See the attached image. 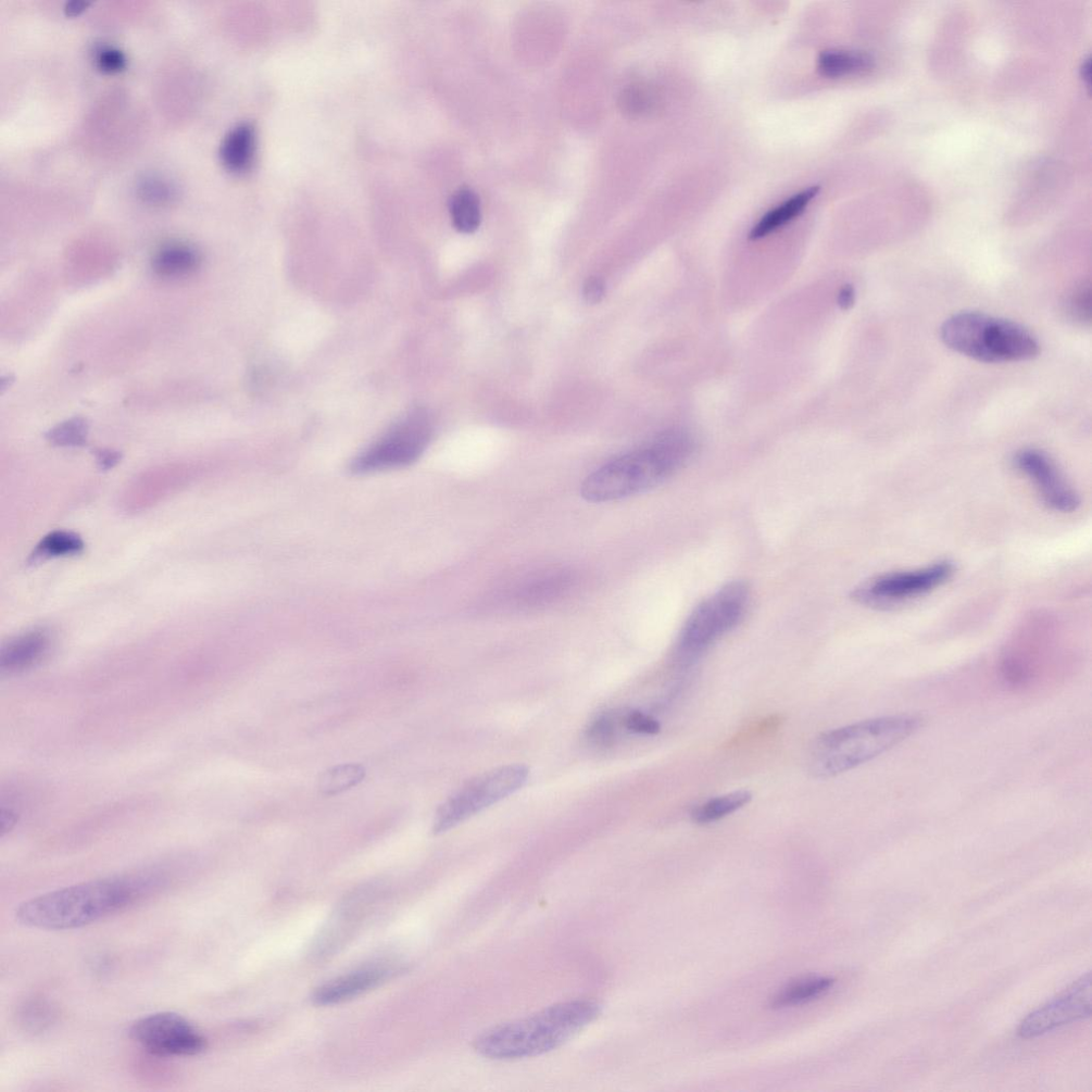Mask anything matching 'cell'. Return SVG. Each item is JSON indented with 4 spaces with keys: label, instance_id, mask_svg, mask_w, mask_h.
<instances>
[{
    "label": "cell",
    "instance_id": "obj_1",
    "mask_svg": "<svg viewBox=\"0 0 1092 1092\" xmlns=\"http://www.w3.org/2000/svg\"><path fill=\"white\" fill-rule=\"evenodd\" d=\"M166 885L165 875L155 871L75 885L20 903L16 919L36 930H77L156 894Z\"/></svg>",
    "mask_w": 1092,
    "mask_h": 1092
},
{
    "label": "cell",
    "instance_id": "obj_2",
    "mask_svg": "<svg viewBox=\"0 0 1092 1092\" xmlns=\"http://www.w3.org/2000/svg\"><path fill=\"white\" fill-rule=\"evenodd\" d=\"M695 447L694 437L685 431L663 432L590 474L582 485V496L593 503H608L647 492L679 472Z\"/></svg>",
    "mask_w": 1092,
    "mask_h": 1092
},
{
    "label": "cell",
    "instance_id": "obj_3",
    "mask_svg": "<svg viewBox=\"0 0 1092 1092\" xmlns=\"http://www.w3.org/2000/svg\"><path fill=\"white\" fill-rule=\"evenodd\" d=\"M599 1013L600 1006L594 1001L560 1003L524 1019L489 1029L475 1040L474 1048L491 1060L542 1056L581 1032Z\"/></svg>",
    "mask_w": 1092,
    "mask_h": 1092
},
{
    "label": "cell",
    "instance_id": "obj_4",
    "mask_svg": "<svg viewBox=\"0 0 1092 1092\" xmlns=\"http://www.w3.org/2000/svg\"><path fill=\"white\" fill-rule=\"evenodd\" d=\"M922 724L915 715H895L823 733L812 747L810 771L815 776L831 777L856 769L902 743Z\"/></svg>",
    "mask_w": 1092,
    "mask_h": 1092
},
{
    "label": "cell",
    "instance_id": "obj_5",
    "mask_svg": "<svg viewBox=\"0 0 1092 1092\" xmlns=\"http://www.w3.org/2000/svg\"><path fill=\"white\" fill-rule=\"evenodd\" d=\"M944 343L962 356L984 363L1021 362L1036 358L1040 346L1023 325L978 312H961L945 321Z\"/></svg>",
    "mask_w": 1092,
    "mask_h": 1092
},
{
    "label": "cell",
    "instance_id": "obj_6",
    "mask_svg": "<svg viewBox=\"0 0 1092 1092\" xmlns=\"http://www.w3.org/2000/svg\"><path fill=\"white\" fill-rule=\"evenodd\" d=\"M750 589L745 582H732L703 601L690 614L677 643V657L684 661L699 657L743 620L749 605Z\"/></svg>",
    "mask_w": 1092,
    "mask_h": 1092
},
{
    "label": "cell",
    "instance_id": "obj_7",
    "mask_svg": "<svg viewBox=\"0 0 1092 1092\" xmlns=\"http://www.w3.org/2000/svg\"><path fill=\"white\" fill-rule=\"evenodd\" d=\"M529 768L517 764L475 777L438 808L433 833L441 834L453 830L477 813L518 792L529 779Z\"/></svg>",
    "mask_w": 1092,
    "mask_h": 1092
},
{
    "label": "cell",
    "instance_id": "obj_8",
    "mask_svg": "<svg viewBox=\"0 0 1092 1092\" xmlns=\"http://www.w3.org/2000/svg\"><path fill=\"white\" fill-rule=\"evenodd\" d=\"M432 435L430 414L423 409L409 412L354 461L355 473H370L408 466L417 461Z\"/></svg>",
    "mask_w": 1092,
    "mask_h": 1092
},
{
    "label": "cell",
    "instance_id": "obj_9",
    "mask_svg": "<svg viewBox=\"0 0 1092 1092\" xmlns=\"http://www.w3.org/2000/svg\"><path fill=\"white\" fill-rule=\"evenodd\" d=\"M130 1035L155 1058L194 1057L207 1048L206 1038L175 1012L144 1016L132 1025Z\"/></svg>",
    "mask_w": 1092,
    "mask_h": 1092
},
{
    "label": "cell",
    "instance_id": "obj_10",
    "mask_svg": "<svg viewBox=\"0 0 1092 1092\" xmlns=\"http://www.w3.org/2000/svg\"><path fill=\"white\" fill-rule=\"evenodd\" d=\"M955 566L948 560L939 561L924 569L886 574L865 583L852 594L859 603L884 606L896 601L922 596L947 583Z\"/></svg>",
    "mask_w": 1092,
    "mask_h": 1092
},
{
    "label": "cell",
    "instance_id": "obj_11",
    "mask_svg": "<svg viewBox=\"0 0 1092 1092\" xmlns=\"http://www.w3.org/2000/svg\"><path fill=\"white\" fill-rule=\"evenodd\" d=\"M1091 1006V974L1088 973L1060 997L1029 1013L1021 1022L1018 1034L1024 1039L1036 1038L1063 1025L1089 1018Z\"/></svg>",
    "mask_w": 1092,
    "mask_h": 1092
},
{
    "label": "cell",
    "instance_id": "obj_12",
    "mask_svg": "<svg viewBox=\"0 0 1092 1092\" xmlns=\"http://www.w3.org/2000/svg\"><path fill=\"white\" fill-rule=\"evenodd\" d=\"M1013 463L1016 469L1035 484L1041 498L1051 509L1063 513L1073 512L1081 504L1074 489L1065 481L1056 462L1043 451L1022 449L1014 456Z\"/></svg>",
    "mask_w": 1092,
    "mask_h": 1092
},
{
    "label": "cell",
    "instance_id": "obj_13",
    "mask_svg": "<svg viewBox=\"0 0 1092 1092\" xmlns=\"http://www.w3.org/2000/svg\"><path fill=\"white\" fill-rule=\"evenodd\" d=\"M397 969L392 965L375 964L353 973L337 977L319 987L313 996L320 1006H334L366 994L390 979Z\"/></svg>",
    "mask_w": 1092,
    "mask_h": 1092
},
{
    "label": "cell",
    "instance_id": "obj_14",
    "mask_svg": "<svg viewBox=\"0 0 1092 1092\" xmlns=\"http://www.w3.org/2000/svg\"><path fill=\"white\" fill-rule=\"evenodd\" d=\"M52 645V638L43 630H34L5 645L0 652V668L12 673L29 669L39 662Z\"/></svg>",
    "mask_w": 1092,
    "mask_h": 1092
},
{
    "label": "cell",
    "instance_id": "obj_15",
    "mask_svg": "<svg viewBox=\"0 0 1092 1092\" xmlns=\"http://www.w3.org/2000/svg\"><path fill=\"white\" fill-rule=\"evenodd\" d=\"M257 147V135L253 125H237L227 136L220 148V157L225 169L242 174L254 165Z\"/></svg>",
    "mask_w": 1092,
    "mask_h": 1092
},
{
    "label": "cell",
    "instance_id": "obj_16",
    "mask_svg": "<svg viewBox=\"0 0 1092 1092\" xmlns=\"http://www.w3.org/2000/svg\"><path fill=\"white\" fill-rule=\"evenodd\" d=\"M820 192L819 186L808 188L792 198L785 201L780 205L765 213V215L758 221L749 233L750 241H760L762 238L768 237L776 232L793 221L806 210L811 203V201L818 196Z\"/></svg>",
    "mask_w": 1092,
    "mask_h": 1092
},
{
    "label": "cell",
    "instance_id": "obj_17",
    "mask_svg": "<svg viewBox=\"0 0 1092 1092\" xmlns=\"http://www.w3.org/2000/svg\"><path fill=\"white\" fill-rule=\"evenodd\" d=\"M201 266L198 251L187 244L170 243L156 251L152 259L154 272L162 278L178 279L196 272Z\"/></svg>",
    "mask_w": 1092,
    "mask_h": 1092
},
{
    "label": "cell",
    "instance_id": "obj_18",
    "mask_svg": "<svg viewBox=\"0 0 1092 1092\" xmlns=\"http://www.w3.org/2000/svg\"><path fill=\"white\" fill-rule=\"evenodd\" d=\"M834 979L831 977H810L789 984L779 991L771 1001L773 1009H783L803 1006L812 1002L832 989Z\"/></svg>",
    "mask_w": 1092,
    "mask_h": 1092
},
{
    "label": "cell",
    "instance_id": "obj_19",
    "mask_svg": "<svg viewBox=\"0 0 1092 1092\" xmlns=\"http://www.w3.org/2000/svg\"><path fill=\"white\" fill-rule=\"evenodd\" d=\"M873 66L874 59L871 55L851 50H826L819 58V70L831 79L863 73Z\"/></svg>",
    "mask_w": 1092,
    "mask_h": 1092
},
{
    "label": "cell",
    "instance_id": "obj_20",
    "mask_svg": "<svg viewBox=\"0 0 1092 1092\" xmlns=\"http://www.w3.org/2000/svg\"><path fill=\"white\" fill-rule=\"evenodd\" d=\"M449 213L454 227L461 233L471 234L480 228L482 205L479 196L470 188H460L449 201Z\"/></svg>",
    "mask_w": 1092,
    "mask_h": 1092
},
{
    "label": "cell",
    "instance_id": "obj_21",
    "mask_svg": "<svg viewBox=\"0 0 1092 1092\" xmlns=\"http://www.w3.org/2000/svg\"><path fill=\"white\" fill-rule=\"evenodd\" d=\"M751 799L752 795L748 790H735V792L715 797L695 808L692 812V820L698 825L717 823L744 808Z\"/></svg>",
    "mask_w": 1092,
    "mask_h": 1092
},
{
    "label": "cell",
    "instance_id": "obj_22",
    "mask_svg": "<svg viewBox=\"0 0 1092 1092\" xmlns=\"http://www.w3.org/2000/svg\"><path fill=\"white\" fill-rule=\"evenodd\" d=\"M57 1016L53 1004L42 998L25 1001L17 1013L18 1023L23 1031L32 1035L46 1033L56 1023Z\"/></svg>",
    "mask_w": 1092,
    "mask_h": 1092
},
{
    "label": "cell",
    "instance_id": "obj_23",
    "mask_svg": "<svg viewBox=\"0 0 1092 1092\" xmlns=\"http://www.w3.org/2000/svg\"><path fill=\"white\" fill-rule=\"evenodd\" d=\"M85 547L83 539L75 533L56 531L46 535L33 549L30 563L50 558L79 555Z\"/></svg>",
    "mask_w": 1092,
    "mask_h": 1092
},
{
    "label": "cell",
    "instance_id": "obj_24",
    "mask_svg": "<svg viewBox=\"0 0 1092 1092\" xmlns=\"http://www.w3.org/2000/svg\"><path fill=\"white\" fill-rule=\"evenodd\" d=\"M366 776L367 770L360 764L337 765L320 774L317 788L322 795L333 796L357 786Z\"/></svg>",
    "mask_w": 1092,
    "mask_h": 1092
},
{
    "label": "cell",
    "instance_id": "obj_25",
    "mask_svg": "<svg viewBox=\"0 0 1092 1092\" xmlns=\"http://www.w3.org/2000/svg\"><path fill=\"white\" fill-rule=\"evenodd\" d=\"M571 585V576L566 573L551 574L527 585L519 596L522 604L542 605L562 595Z\"/></svg>",
    "mask_w": 1092,
    "mask_h": 1092
},
{
    "label": "cell",
    "instance_id": "obj_26",
    "mask_svg": "<svg viewBox=\"0 0 1092 1092\" xmlns=\"http://www.w3.org/2000/svg\"><path fill=\"white\" fill-rule=\"evenodd\" d=\"M89 427L85 420L75 418L61 423L47 433V440L60 447H80L86 443Z\"/></svg>",
    "mask_w": 1092,
    "mask_h": 1092
},
{
    "label": "cell",
    "instance_id": "obj_27",
    "mask_svg": "<svg viewBox=\"0 0 1092 1092\" xmlns=\"http://www.w3.org/2000/svg\"><path fill=\"white\" fill-rule=\"evenodd\" d=\"M653 105H655L653 92L644 84L637 83L625 86L619 96V106L624 114L629 116L644 115Z\"/></svg>",
    "mask_w": 1092,
    "mask_h": 1092
},
{
    "label": "cell",
    "instance_id": "obj_28",
    "mask_svg": "<svg viewBox=\"0 0 1092 1092\" xmlns=\"http://www.w3.org/2000/svg\"><path fill=\"white\" fill-rule=\"evenodd\" d=\"M622 717L618 713H605L601 715L592 725L589 726L587 736L590 742L595 745L606 747L613 743L618 733L619 723Z\"/></svg>",
    "mask_w": 1092,
    "mask_h": 1092
},
{
    "label": "cell",
    "instance_id": "obj_29",
    "mask_svg": "<svg viewBox=\"0 0 1092 1092\" xmlns=\"http://www.w3.org/2000/svg\"><path fill=\"white\" fill-rule=\"evenodd\" d=\"M622 723L625 729L638 734L655 735L661 731V724L656 718L639 711L623 714Z\"/></svg>",
    "mask_w": 1092,
    "mask_h": 1092
},
{
    "label": "cell",
    "instance_id": "obj_30",
    "mask_svg": "<svg viewBox=\"0 0 1092 1092\" xmlns=\"http://www.w3.org/2000/svg\"><path fill=\"white\" fill-rule=\"evenodd\" d=\"M1070 312L1076 320L1090 322L1091 290L1089 285L1082 286L1075 292L1070 301Z\"/></svg>",
    "mask_w": 1092,
    "mask_h": 1092
},
{
    "label": "cell",
    "instance_id": "obj_31",
    "mask_svg": "<svg viewBox=\"0 0 1092 1092\" xmlns=\"http://www.w3.org/2000/svg\"><path fill=\"white\" fill-rule=\"evenodd\" d=\"M97 67L106 73H119L127 66V59L115 48L106 47L98 50L96 56Z\"/></svg>",
    "mask_w": 1092,
    "mask_h": 1092
},
{
    "label": "cell",
    "instance_id": "obj_32",
    "mask_svg": "<svg viewBox=\"0 0 1092 1092\" xmlns=\"http://www.w3.org/2000/svg\"><path fill=\"white\" fill-rule=\"evenodd\" d=\"M143 197L152 203H165L172 197V190L159 180L150 179L141 187Z\"/></svg>",
    "mask_w": 1092,
    "mask_h": 1092
},
{
    "label": "cell",
    "instance_id": "obj_33",
    "mask_svg": "<svg viewBox=\"0 0 1092 1092\" xmlns=\"http://www.w3.org/2000/svg\"><path fill=\"white\" fill-rule=\"evenodd\" d=\"M605 296L604 282L599 278H590L584 286V298L589 305L600 304Z\"/></svg>",
    "mask_w": 1092,
    "mask_h": 1092
},
{
    "label": "cell",
    "instance_id": "obj_34",
    "mask_svg": "<svg viewBox=\"0 0 1092 1092\" xmlns=\"http://www.w3.org/2000/svg\"><path fill=\"white\" fill-rule=\"evenodd\" d=\"M856 290L851 284H846L838 291L836 303L839 309L849 310L855 305Z\"/></svg>",
    "mask_w": 1092,
    "mask_h": 1092
},
{
    "label": "cell",
    "instance_id": "obj_35",
    "mask_svg": "<svg viewBox=\"0 0 1092 1092\" xmlns=\"http://www.w3.org/2000/svg\"><path fill=\"white\" fill-rule=\"evenodd\" d=\"M96 458L100 468L109 470L116 466L121 456L114 450H99L96 453Z\"/></svg>",
    "mask_w": 1092,
    "mask_h": 1092
},
{
    "label": "cell",
    "instance_id": "obj_36",
    "mask_svg": "<svg viewBox=\"0 0 1092 1092\" xmlns=\"http://www.w3.org/2000/svg\"><path fill=\"white\" fill-rule=\"evenodd\" d=\"M0 823H2V834L10 833L18 823L17 814L12 810L3 808L2 815H0Z\"/></svg>",
    "mask_w": 1092,
    "mask_h": 1092
},
{
    "label": "cell",
    "instance_id": "obj_37",
    "mask_svg": "<svg viewBox=\"0 0 1092 1092\" xmlns=\"http://www.w3.org/2000/svg\"><path fill=\"white\" fill-rule=\"evenodd\" d=\"M86 6L85 3H71L67 7V14L72 17L79 16Z\"/></svg>",
    "mask_w": 1092,
    "mask_h": 1092
},
{
    "label": "cell",
    "instance_id": "obj_38",
    "mask_svg": "<svg viewBox=\"0 0 1092 1092\" xmlns=\"http://www.w3.org/2000/svg\"><path fill=\"white\" fill-rule=\"evenodd\" d=\"M1090 59H1087L1083 62L1081 68L1082 78L1086 81L1087 85H1090Z\"/></svg>",
    "mask_w": 1092,
    "mask_h": 1092
}]
</instances>
